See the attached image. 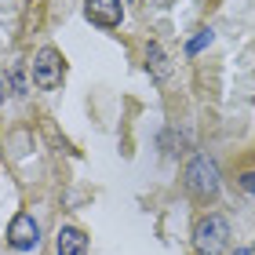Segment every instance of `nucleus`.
<instances>
[{"label":"nucleus","instance_id":"1","mask_svg":"<svg viewBox=\"0 0 255 255\" xmlns=\"http://www.w3.org/2000/svg\"><path fill=\"white\" fill-rule=\"evenodd\" d=\"M226 241H230V223L223 215H208L197 223V234H193V245L201 255H223L226 252Z\"/></svg>","mask_w":255,"mask_h":255},{"label":"nucleus","instance_id":"2","mask_svg":"<svg viewBox=\"0 0 255 255\" xmlns=\"http://www.w3.org/2000/svg\"><path fill=\"white\" fill-rule=\"evenodd\" d=\"M186 186L197 197H215L219 193V168L212 157H193L186 164Z\"/></svg>","mask_w":255,"mask_h":255},{"label":"nucleus","instance_id":"3","mask_svg":"<svg viewBox=\"0 0 255 255\" xmlns=\"http://www.w3.org/2000/svg\"><path fill=\"white\" fill-rule=\"evenodd\" d=\"M62 73H66V66H62V55L55 48H40L33 55V80H37V88H44V91L59 88Z\"/></svg>","mask_w":255,"mask_h":255},{"label":"nucleus","instance_id":"4","mask_svg":"<svg viewBox=\"0 0 255 255\" xmlns=\"http://www.w3.org/2000/svg\"><path fill=\"white\" fill-rule=\"evenodd\" d=\"M37 241H40L37 219H33L29 212H18L15 219H11V226H7V245L18 248V252H29V248H37Z\"/></svg>","mask_w":255,"mask_h":255},{"label":"nucleus","instance_id":"5","mask_svg":"<svg viewBox=\"0 0 255 255\" xmlns=\"http://www.w3.org/2000/svg\"><path fill=\"white\" fill-rule=\"evenodd\" d=\"M84 15L95 22V26L113 29V26H121L124 7H121V0H84Z\"/></svg>","mask_w":255,"mask_h":255},{"label":"nucleus","instance_id":"6","mask_svg":"<svg viewBox=\"0 0 255 255\" xmlns=\"http://www.w3.org/2000/svg\"><path fill=\"white\" fill-rule=\"evenodd\" d=\"M84 252H88V237L80 234V230L66 226L59 234V255H84Z\"/></svg>","mask_w":255,"mask_h":255},{"label":"nucleus","instance_id":"7","mask_svg":"<svg viewBox=\"0 0 255 255\" xmlns=\"http://www.w3.org/2000/svg\"><path fill=\"white\" fill-rule=\"evenodd\" d=\"M146 66L153 69V77H164L168 73V62H164V51L157 48V44H149V51H146Z\"/></svg>","mask_w":255,"mask_h":255},{"label":"nucleus","instance_id":"8","mask_svg":"<svg viewBox=\"0 0 255 255\" xmlns=\"http://www.w3.org/2000/svg\"><path fill=\"white\" fill-rule=\"evenodd\" d=\"M208 44H212V29H197V37L186 44V51H190V55H201Z\"/></svg>","mask_w":255,"mask_h":255},{"label":"nucleus","instance_id":"9","mask_svg":"<svg viewBox=\"0 0 255 255\" xmlns=\"http://www.w3.org/2000/svg\"><path fill=\"white\" fill-rule=\"evenodd\" d=\"M11 77H15V91H18V95H26V80H22V69H15Z\"/></svg>","mask_w":255,"mask_h":255},{"label":"nucleus","instance_id":"10","mask_svg":"<svg viewBox=\"0 0 255 255\" xmlns=\"http://www.w3.org/2000/svg\"><path fill=\"white\" fill-rule=\"evenodd\" d=\"M241 186H245L248 193H255V171H248V175H245V179H241Z\"/></svg>","mask_w":255,"mask_h":255},{"label":"nucleus","instance_id":"11","mask_svg":"<svg viewBox=\"0 0 255 255\" xmlns=\"http://www.w3.org/2000/svg\"><path fill=\"white\" fill-rule=\"evenodd\" d=\"M234 255H252V252H248V248H241V252H234Z\"/></svg>","mask_w":255,"mask_h":255},{"label":"nucleus","instance_id":"12","mask_svg":"<svg viewBox=\"0 0 255 255\" xmlns=\"http://www.w3.org/2000/svg\"><path fill=\"white\" fill-rule=\"evenodd\" d=\"M0 102H4V80H0Z\"/></svg>","mask_w":255,"mask_h":255}]
</instances>
